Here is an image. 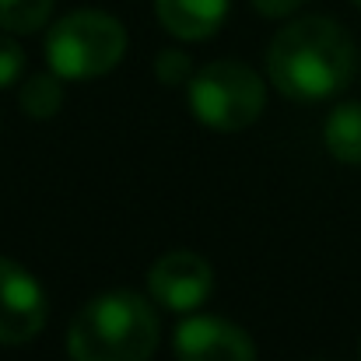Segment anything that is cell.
I'll return each mask as SVG.
<instances>
[{
	"instance_id": "1",
	"label": "cell",
	"mask_w": 361,
	"mask_h": 361,
	"mask_svg": "<svg viewBox=\"0 0 361 361\" xmlns=\"http://www.w3.org/2000/svg\"><path fill=\"white\" fill-rule=\"evenodd\" d=\"M270 85L291 102H323L341 95L355 74V42L334 18H298L284 25L267 49Z\"/></svg>"
},
{
	"instance_id": "2",
	"label": "cell",
	"mask_w": 361,
	"mask_h": 361,
	"mask_svg": "<svg viewBox=\"0 0 361 361\" xmlns=\"http://www.w3.org/2000/svg\"><path fill=\"white\" fill-rule=\"evenodd\" d=\"M161 323L137 291H102L74 316L67 330L71 361H147L158 348Z\"/></svg>"
},
{
	"instance_id": "3",
	"label": "cell",
	"mask_w": 361,
	"mask_h": 361,
	"mask_svg": "<svg viewBox=\"0 0 361 361\" xmlns=\"http://www.w3.org/2000/svg\"><path fill=\"white\" fill-rule=\"evenodd\" d=\"M126 53V28L120 18L99 7L63 14L46 35L49 71L63 81H95L116 71Z\"/></svg>"
},
{
	"instance_id": "4",
	"label": "cell",
	"mask_w": 361,
	"mask_h": 361,
	"mask_svg": "<svg viewBox=\"0 0 361 361\" xmlns=\"http://www.w3.org/2000/svg\"><path fill=\"white\" fill-rule=\"evenodd\" d=\"M190 113L214 133H239L263 116L267 85L239 60H214L193 71L186 85Z\"/></svg>"
},
{
	"instance_id": "5",
	"label": "cell",
	"mask_w": 361,
	"mask_h": 361,
	"mask_svg": "<svg viewBox=\"0 0 361 361\" xmlns=\"http://www.w3.org/2000/svg\"><path fill=\"white\" fill-rule=\"evenodd\" d=\"M49 302L42 284L14 259L0 256V344L18 348L42 334Z\"/></svg>"
},
{
	"instance_id": "6",
	"label": "cell",
	"mask_w": 361,
	"mask_h": 361,
	"mask_svg": "<svg viewBox=\"0 0 361 361\" xmlns=\"http://www.w3.org/2000/svg\"><path fill=\"white\" fill-rule=\"evenodd\" d=\"M147 291L169 312H197L214 291V270L200 252L172 249L147 270Z\"/></svg>"
},
{
	"instance_id": "7",
	"label": "cell",
	"mask_w": 361,
	"mask_h": 361,
	"mask_svg": "<svg viewBox=\"0 0 361 361\" xmlns=\"http://www.w3.org/2000/svg\"><path fill=\"white\" fill-rule=\"evenodd\" d=\"M179 361H256V344L239 323L221 316H190L172 337Z\"/></svg>"
},
{
	"instance_id": "8",
	"label": "cell",
	"mask_w": 361,
	"mask_h": 361,
	"mask_svg": "<svg viewBox=\"0 0 361 361\" xmlns=\"http://www.w3.org/2000/svg\"><path fill=\"white\" fill-rule=\"evenodd\" d=\"M228 7L232 0H154V14L161 28L183 42L211 39L225 25Z\"/></svg>"
},
{
	"instance_id": "9",
	"label": "cell",
	"mask_w": 361,
	"mask_h": 361,
	"mask_svg": "<svg viewBox=\"0 0 361 361\" xmlns=\"http://www.w3.org/2000/svg\"><path fill=\"white\" fill-rule=\"evenodd\" d=\"M326 151L344 161V165H361V102H341L323 126Z\"/></svg>"
},
{
	"instance_id": "10",
	"label": "cell",
	"mask_w": 361,
	"mask_h": 361,
	"mask_svg": "<svg viewBox=\"0 0 361 361\" xmlns=\"http://www.w3.org/2000/svg\"><path fill=\"white\" fill-rule=\"evenodd\" d=\"M21 113L32 116V120H49L60 113L63 106V78L53 74V71H39V74H28L25 85H21Z\"/></svg>"
},
{
	"instance_id": "11",
	"label": "cell",
	"mask_w": 361,
	"mask_h": 361,
	"mask_svg": "<svg viewBox=\"0 0 361 361\" xmlns=\"http://www.w3.org/2000/svg\"><path fill=\"white\" fill-rule=\"evenodd\" d=\"M53 14V0H0V32L32 35Z\"/></svg>"
},
{
	"instance_id": "12",
	"label": "cell",
	"mask_w": 361,
	"mask_h": 361,
	"mask_svg": "<svg viewBox=\"0 0 361 361\" xmlns=\"http://www.w3.org/2000/svg\"><path fill=\"white\" fill-rule=\"evenodd\" d=\"M154 74H158V81L169 85V88L190 85V78H193V60H190V53H183V49H161V53L154 56Z\"/></svg>"
},
{
	"instance_id": "13",
	"label": "cell",
	"mask_w": 361,
	"mask_h": 361,
	"mask_svg": "<svg viewBox=\"0 0 361 361\" xmlns=\"http://www.w3.org/2000/svg\"><path fill=\"white\" fill-rule=\"evenodd\" d=\"M21 74H25V49L4 32L0 35V88L18 85Z\"/></svg>"
},
{
	"instance_id": "14",
	"label": "cell",
	"mask_w": 361,
	"mask_h": 361,
	"mask_svg": "<svg viewBox=\"0 0 361 361\" xmlns=\"http://www.w3.org/2000/svg\"><path fill=\"white\" fill-rule=\"evenodd\" d=\"M263 18H288V14H295L305 0H249Z\"/></svg>"
},
{
	"instance_id": "15",
	"label": "cell",
	"mask_w": 361,
	"mask_h": 361,
	"mask_svg": "<svg viewBox=\"0 0 361 361\" xmlns=\"http://www.w3.org/2000/svg\"><path fill=\"white\" fill-rule=\"evenodd\" d=\"M355 7H358V11H361V0H355Z\"/></svg>"
}]
</instances>
